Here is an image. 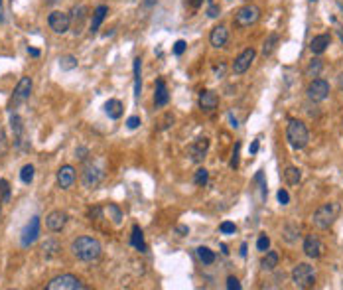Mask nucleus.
Returning <instances> with one entry per match:
<instances>
[{
	"instance_id": "1",
	"label": "nucleus",
	"mask_w": 343,
	"mask_h": 290,
	"mask_svg": "<svg viewBox=\"0 0 343 290\" xmlns=\"http://www.w3.org/2000/svg\"><path fill=\"white\" fill-rule=\"evenodd\" d=\"M71 253H73V257H77L79 261L91 263V261H97V259L103 255V245H101L99 239H95V237L81 235V237L73 239V243H71Z\"/></svg>"
},
{
	"instance_id": "2",
	"label": "nucleus",
	"mask_w": 343,
	"mask_h": 290,
	"mask_svg": "<svg viewBox=\"0 0 343 290\" xmlns=\"http://www.w3.org/2000/svg\"><path fill=\"white\" fill-rule=\"evenodd\" d=\"M286 141H288V145L292 146L294 150L306 148L308 143H310L308 127L302 121H298V119H290L288 121V127H286Z\"/></svg>"
},
{
	"instance_id": "3",
	"label": "nucleus",
	"mask_w": 343,
	"mask_h": 290,
	"mask_svg": "<svg viewBox=\"0 0 343 290\" xmlns=\"http://www.w3.org/2000/svg\"><path fill=\"white\" fill-rule=\"evenodd\" d=\"M340 211H342V205H340L338 201L324 203V205H320V207L314 211L312 223H314L318 229H330V227L336 223V219H338Z\"/></svg>"
},
{
	"instance_id": "4",
	"label": "nucleus",
	"mask_w": 343,
	"mask_h": 290,
	"mask_svg": "<svg viewBox=\"0 0 343 290\" xmlns=\"http://www.w3.org/2000/svg\"><path fill=\"white\" fill-rule=\"evenodd\" d=\"M292 283L296 289H312L316 285V271L308 263H298L292 271Z\"/></svg>"
},
{
	"instance_id": "5",
	"label": "nucleus",
	"mask_w": 343,
	"mask_h": 290,
	"mask_svg": "<svg viewBox=\"0 0 343 290\" xmlns=\"http://www.w3.org/2000/svg\"><path fill=\"white\" fill-rule=\"evenodd\" d=\"M258 18H260V8L255 4H245L235 12L233 22L237 28H249V26H255Z\"/></svg>"
},
{
	"instance_id": "6",
	"label": "nucleus",
	"mask_w": 343,
	"mask_h": 290,
	"mask_svg": "<svg viewBox=\"0 0 343 290\" xmlns=\"http://www.w3.org/2000/svg\"><path fill=\"white\" fill-rule=\"evenodd\" d=\"M306 93H308V99H310V101H314V103H322V101H326V99L330 97V83H328L326 79L316 77V79L310 81Z\"/></svg>"
},
{
	"instance_id": "7",
	"label": "nucleus",
	"mask_w": 343,
	"mask_h": 290,
	"mask_svg": "<svg viewBox=\"0 0 343 290\" xmlns=\"http://www.w3.org/2000/svg\"><path fill=\"white\" fill-rule=\"evenodd\" d=\"M45 289L47 290H81V289H85V287H83V283H81L77 277H73V275H59V277L51 279V281L45 285Z\"/></svg>"
},
{
	"instance_id": "8",
	"label": "nucleus",
	"mask_w": 343,
	"mask_h": 290,
	"mask_svg": "<svg viewBox=\"0 0 343 290\" xmlns=\"http://www.w3.org/2000/svg\"><path fill=\"white\" fill-rule=\"evenodd\" d=\"M255 57H257L255 48H247V49H243V51L233 59V63H231V71H233L235 75H243V73L253 65Z\"/></svg>"
},
{
	"instance_id": "9",
	"label": "nucleus",
	"mask_w": 343,
	"mask_h": 290,
	"mask_svg": "<svg viewBox=\"0 0 343 290\" xmlns=\"http://www.w3.org/2000/svg\"><path fill=\"white\" fill-rule=\"evenodd\" d=\"M32 87H34L32 77H22V79L18 81L16 89H14L12 99H10V109H16V107L22 105L26 99H30V95H32Z\"/></svg>"
},
{
	"instance_id": "10",
	"label": "nucleus",
	"mask_w": 343,
	"mask_h": 290,
	"mask_svg": "<svg viewBox=\"0 0 343 290\" xmlns=\"http://www.w3.org/2000/svg\"><path fill=\"white\" fill-rule=\"evenodd\" d=\"M47 24L55 34H65L71 28V16L61 12V10H53L47 16Z\"/></svg>"
},
{
	"instance_id": "11",
	"label": "nucleus",
	"mask_w": 343,
	"mask_h": 290,
	"mask_svg": "<svg viewBox=\"0 0 343 290\" xmlns=\"http://www.w3.org/2000/svg\"><path fill=\"white\" fill-rule=\"evenodd\" d=\"M103 182V172L93 164V162H87L83 172H81V184L89 190H95L99 184Z\"/></svg>"
},
{
	"instance_id": "12",
	"label": "nucleus",
	"mask_w": 343,
	"mask_h": 290,
	"mask_svg": "<svg viewBox=\"0 0 343 290\" xmlns=\"http://www.w3.org/2000/svg\"><path fill=\"white\" fill-rule=\"evenodd\" d=\"M38 237H40V217L34 215V217L26 223V227H24V231H22L20 245H22V247H30L32 243L38 241Z\"/></svg>"
},
{
	"instance_id": "13",
	"label": "nucleus",
	"mask_w": 343,
	"mask_h": 290,
	"mask_svg": "<svg viewBox=\"0 0 343 290\" xmlns=\"http://www.w3.org/2000/svg\"><path fill=\"white\" fill-rule=\"evenodd\" d=\"M304 253L310 257V259H320L322 255H324V251H326V245L322 243V239L318 237V235H308L306 239H304Z\"/></svg>"
},
{
	"instance_id": "14",
	"label": "nucleus",
	"mask_w": 343,
	"mask_h": 290,
	"mask_svg": "<svg viewBox=\"0 0 343 290\" xmlns=\"http://www.w3.org/2000/svg\"><path fill=\"white\" fill-rule=\"evenodd\" d=\"M67 221H69V215H67L63 209H55V211L47 213V217H45V227H47L49 231L57 233V231H61V229L67 225Z\"/></svg>"
},
{
	"instance_id": "15",
	"label": "nucleus",
	"mask_w": 343,
	"mask_h": 290,
	"mask_svg": "<svg viewBox=\"0 0 343 290\" xmlns=\"http://www.w3.org/2000/svg\"><path fill=\"white\" fill-rule=\"evenodd\" d=\"M207 150H209V141L205 137L195 139L191 145L187 146V156L191 158V162H203V158L207 156Z\"/></svg>"
},
{
	"instance_id": "16",
	"label": "nucleus",
	"mask_w": 343,
	"mask_h": 290,
	"mask_svg": "<svg viewBox=\"0 0 343 290\" xmlns=\"http://www.w3.org/2000/svg\"><path fill=\"white\" fill-rule=\"evenodd\" d=\"M75 180H77V174H75V168H73L71 164H65V166H61V168L57 170V186H59L61 190L73 188Z\"/></svg>"
},
{
	"instance_id": "17",
	"label": "nucleus",
	"mask_w": 343,
	"mask_h": 290,
	"mask_svg": "<svg viewBox=\"0 0 343 290\" xmlns=\"http://www.w3.org/2000/svg\"><path fill=\"white\" fill-rule=\"evenodd\" d=\"M199 109L203 111V113H213L215 109H217V105H219V97H217V93L215 91H209V89H205V91H201L199 93Z\"/></svg>"
},
{
	"instance_id": "18",
	"label": "nucleus",
	"mask_w": 343,
	"mask_h": 290,
	"mask_svg": "<svg viewBox=\"0 0 343 290\" xmlns=\"http://www.w3.org/2000/svg\"><path fill=\"white\" fill-rule=\"evenodd\" d=\"M229 42V30H227V26H215L213 30H211V34H209V44L213 46V48H225V44Z\"/></svg>"
},
{
	"instance_id": "19",
	"label": "nucleus",
	"mask_w": 343,
	"mask_h": 290,
	"mask_svg": "<svg viewBox=\"0 0 343 290\" xmlns=\"http://www.w3.org/2000/svg\"><path fill=\"white\" fill-rule=\"evenodd\" d=\"M107 14H109V6H107V4H99V6L95 8L93 18H91V24H89V32H91V34H95V32L101 28V24L105 22Z\"/></svg>"
},
{
	"instance_id": "20",
	"label": "nucleus",
	"mask_w": 343,
	"mask_h": 290,
	"mask_svg": "<svg viewBox=\"0 0 343 290\" xmlns=\"http://www.w3.org/2000/svg\"><path fill=\"white\" fill-rule=\"evenodd\" d=\"M330 44H332V36H330V34H320V36H314V38H312L310 49H312V53L322 55V53L328 49Z\"/></svg>"
},
{
	"instance_id": "21",
	"label": "nucleus",
	"mask_w": 343,
	"mask_h": 290,
	"mask_svg": "<svg viewBox=\"0 0 343 290\" xmlns=\"http://www.w3.org/2000/svg\"><path fill=\"white\" fill-rule=\"evenodd\" d=\"M168 103H170V91L166 87V81L158 79L156 81V93H154V105L156 107H166Z\"/></svg>"
},
{
	"instance_id": "22",
	"label": "nucleus",
	"mask_w": 343,
	"mask_h": 290,
	"mask_svg": "<svg viewBox=\"0 0 343 290\" xmlns=\"http://www.w3.org/2000/svg\"><path fill=\"white\" fill-rule=\"evenodd\" d=\"M87 8L85 6H75L73 10H71V26H73V32L75 34H81V30H83V22H85V18H87Z\"/></svg>"
},
{
	"instance_id": "23",
	"label": "nucleus",
	"mask_w": 343,
	"mask_h": 290,
	"mask_svg": "<svg viewBox=\"0 0 343 290\" xmlns=\"http://www.w3.org/2000/svg\"><path fill=\"white\" fill-rule=\"evenodd\" d=\"M132 73H134V99L138 101L142 95V59L136 57L132 63Z\"/></svg>"
},
{
	"instance_id": "24",
	"label": "nucleus",
	"mask_w": 343,
	"mask_h": 290,
	"mask_svg": "<svg viewBox=\"0 0 343 290\" xmlns=\"http://www.w3.org/2000/svg\"><path fill=\"white\" fill-rule=\"evenodd\" d=\"M103 109H105L107 117L113 119V121H119V119L123 117V113H125V107H123V103H121L119 99H109V101L105 103Z\"/></svg>"
},
{
	"instance_id": "25",
	"label": "nucleus",
	"mask_w": 343,
	"mask_h": 290,
	"mask_svg": "<svg viewBox=\"0 0 343 290\" xmlns=\"http://www.w3.org/2000/svg\"><path fill=\"white\" fill-rule=\"evenodd\" d=\"M59 253H61V245H59L55 239H45V241L42 243V255H43L45 261L55 259Z\"/></svg>"
},
{
	"instance_id": "26",
	"label": "nucleus",
	"mask_w": 343,
	"mask_h": 290,
	"mask_svg": "<svg viewBox=\"0 0 343 290\" xmlns=\"http://www.w3.org/2000/svg\"><path fill=\"white\" fill-rule=\"evenodd\" d=\"M130 245H132L136 251H140V253H146V251H148V247H146V243H144V233H142L140 225H132Z\"/></svg>"
},
{
	"instance_id": "27",
	"label": "nucleus",
	"mask_w": 343,
	"mask_h": 290,
	"mask_svg": "<svg viewBox=\"0 0 343 290\" xmlns=\"http://www.w3.org/2000/svg\"><path fill=\"white\" fill-rule=\"evenodd\" d=\"M278 261H280V255L276 251H266L262 261H260V269L262 271H274L278 267Z\"/></svg>"
},
{
	"instance_id": "28",
	"label": "nucleus",
	"mask_w": 343,
	"mask_h": 290,
	"mask_svg": "<svg viewBox=\"0 0 343 290\" xmlns=\"http://www.w3.org/2000/svg\"><path fill=\"white\" fill-rule=\"evenodd\" d=\"M10 129H12V133H14L16 145H20V143H22V133H24V123H22L20 115H16V113L10 115Z\"/></svg>"
},
{
	"instance_id": "29",
	"label": "nucleus",
	"mask_w": 343,
	"mask_h": 290,
	"mask_svg": "<svg viewBox=\"0 0 343 290\" xmlns=\"http://www.w3.org/2000/svg\"><path fill=\"white\" fill-rule=\"evenodd\" d=\"M282 176H284V182H286L288 186H298L300 180H302V170L296 168V166H288V168L284 170Z\"/></svg>"
},
{
	"instance_id": "30",
	"label": "nucleus",
	"mask_w": 343,
	"mask_h": 290,
	"mask_svg": "<svg viewBox=\"0 0 343 290\" xmlns=\"http://www.w3.org/2000/svg\"><path fill=\"white\" fill-rule=\"evenodd\" d=\"M105 213H107V217L113 221V225H121V223H123V211H121V207H119L117 203H109V205L105 207Z\"/></svg>"
},
{
	"instance_id": "31",
	"label": "nucleus",
	"mask_w": 343,
	"mask_h": 290,
	"mask_svg": "<svg viewBox=\"0 0 343 290\" xmlns=\"http://www.w3.org/2000/svg\"><path fill=\"white\" fill-rule=\"evenodd\" d=\"M77 65H79V61H77L75 55H63V57H59L61 71H73V69H77Z\"/></svg>"
},
{
	"instance_id": "32",
	"label": "nucleus",
	"mask_w": 343,
	"mask_h": 290,
	"mask_svg": "<svg viewBox=\"0 0 343 290\" xmlns=\"http://www.w3.org/2000/svg\"><path fill=\"white\" fill-rule=\"evenodd\" d=\"M322 69H324V63H322V59H312V61H310V65L306 67V77H312V79H316V77H320Z\"/></svg>"
},
{
	"instance_id": "33",
	"label": "nucleus",
	"mask_w": 343,
	"mask_h": 290,
	"mask_svg": "<svg viewBox=\"0 0 343 290\" xmlns=\"http://www.w3.org/2000/svg\"><path fill=\"white\" fill-rule=\"evenodd\" d=\"M34 174H36V168H34L32 164H24L22 170H20V180H22V184L30 186V184L34 182Z\"/></svg>"
},
{
	"instance_id": "34",
	"label": "nucleus",
	"mask_w": 343,
	"mask_h": 290,
	"mask_svg": "<svg viewBox=\"0 0 343 290\" xmlns=\"http://www.w3.org/2000/svg\"><path fill=\"white\" fill-rule=\"evenodd\" d=\"M197 257L203 265H213L215 263V253L209 247H197Z\"/></svg>"
},
{
	"instance_id": "35",
	"label": "nucleus",
	"mask_w": 343,
	"mask_h": 290,
	"mask_svg": "<svg viewBox=\"0 0 343 290\" xmlns=\"http://www.w3.org/2000/svg\"><path fill=\"white\" fill-rule=\"evenodd\" d=\"M276 44H278V34H270L262 44V55H270L274 51Z\"/></svg>"
},
{
	"instance_id": "36",
	"label": "nucleus",
	"mask_w": 343,
	"mask_h": 290,
	"mask_svg": "<svg viewBox=\"0 0 343 290\" xmlns=\"http://www.w3.org/2000/svg\"><path fill=\"white\" fill-rule=\"evenodd\" d=\"M207 182H209V172L205 168H197L195 174H193V184L203 188V186H207Z\"/></svg>"
},
{
	"instance_id": "37",
	"label": "nucleus",
	"mask_w": 343,
	"mask_h": 290,
	"mask_svg": "<svg viewBox=\"0 0 343 290\" xmlns=\"http://www.w3.org/2000/svg\"><path fill=\"white\" fill-rule=\"evenodd\" d=\"M298 237H300V227H298V225H288V227L284 229V239H286L288 243H294Z\"/></svg>"
},
{
	"instance_id": "38",
	"label": "nucleus",
	"mask_w": 343,
	"mask_h": 290,
	"mask_svg": "<svg viewBox=\"0 0 343 290\" xmlns=\"http://www.w3.org/2000/svg\"><path fill=\"white\" fill-rule=\"evenodd\" d=\"M257 249H258L260 253H266V251L270 249V239H268V235H266V233L258 235V241H257Z\"/></svg>"
},
{
	"instance_id": "39",
	"label": "nucleus",
	"mask_w": 343,
	"mask_h": 290,
	"mask_svg": "<svg viewBox=\"0 0 343 290\" xmlns=\"http://www.w3.org/2000/svg\"><path fill=\"white\" fill-rule=\"evenodd\" d=\"M0 197H2L4 203L10 201V184L4 178H0Z\"/></svg>"
},
{
	"instance_id": "40",
	"label": "nucleus",
	"mask_w": 343,
	"mask_h": 290,
	"mask_svg": "<svg viewBox=\"0 0 343 290\" xmlns=\"http://www.w3.org/2000/svg\"><path fill=\"white\" fill-rule=\"evenodd\" d=\"M6 152H8V137H6L4 127L0 125V158H2Z\"/></svg>"
},
{
	"instance_id": "41",
	"label": "nucleus",
	"mask_w": 343,
	"mask_h": 290,
	"mask_svg": "<svg viewBox=\"0 0 343 290\" xmlns=\"http://www.w3.org/2000/svg\"><path fill=\"white\" fill-rule=\"evenodd\" d=\"M205 2H207V16H209V18H217V16L221 14V8H219L213 0H205Z\"/></svg>"
},
{
	"instance_id": "42",
	"label": "nucleus",
	"mask_w": 343,
	"mask_h": 290,
	"mask_svg": "<svg viewBox=\"0 0 343 290\" xmlns=\"http://www.w3.org/2000/svg\"><path fill=\"white\" fill-rule=\"evenodd\" d=\"M172 125H173V115H172V113H166V115L160 119V127H158V129H160V131H168Z\"/></svg>"
},
{
	"instance_id": "43",
	"label": "nucleus",
	"mask_w": 343,
	"mask_h": 290,
	"mask_svg": "<svg viewBox=\"0 0 343 290\" xmlns=\"http://www.w3.org/2000/svg\"><path fill=\"white\" fill-rule=\"evenodd\" d=\"M219 231H221L223 235H231V233L237 231V227H235V223H231V221H223V223L219 225Z\"/></svg>"
},
{
	"instance_id": "44",
	"label": "nucleus",
	"mask_w": 343,
	"mask_h": 290,
	"mask_svg": "<svg viewBox=\"0 0 343 290\" xmlns=\"http://www.w3.org/2000/svg\"><path fill=\"white\" fill-rule=\"evenodd\" d=\"M138 127H140V117H138V115H132V117L127 119V129H129V131H134V129H138Z\"/></svg>"
},
{
	"instance_id": "45",
	"label": "nucleus",
	"mask_w": 343,
	"mask_h": 290,
	"mask_svg": "<svg viewBox=\"0 0 343 290\" xmlns=\"http://www.w3.org/2000/svg\"><path fill=\"white\" fill-rule=\"evenodd\" d=\"M239 152H241V143L235 145V150H233V158H231V168L237 170L239 168Z\"/></svg>"
},
{
	"instance_id": "46",
	"label": "nucleus",
	"mask_w": 343,
	"mask_h": 290,
	"mask_svg": "<svg viewBox=\"0 0 343 290\" xmlns=\"http://www.w3.org/2000/svg\"><path fill=\"white\" fill-rule=\"evenodd\" d=\"M185 48H187V44H185L183 40H177V42L173 44V48H172V51H173V55H181V53L185 51Z\"/></svg>"
},
{
	"instance_id": "47",
	"label": "nucleus",
	"mask_w": 343,
	"mask_h": 290,
	"mask_svg": "<svg viewBox=\"0 0 343 290\" xmlns=\"http://www.w3.org/2000/svg\"><path fill=\"white\" fill-rule=\"evenodd\" d=\"M227 289L229 290H241V283L237 277H229L227 279Z\"/></svg>"
},
{
	"instance_id": "48",
	"label": "nucleus",
	"mask_w": 343,
	"mask_h": 290,
	"mask_svg": "<svg viewBox=\"0 0 343 290\" xmlns=\"http://www.w3.org/2000/svg\"><path fill=\"white\" fill-rule=\"evenodd\" d=\"M276 197H278V201L282 203V205H286L288 201H290V195H288V192L282 188V190H278V193H276Z\"/></svg>"
},
{
	"instance_id": "49",
	"label": "nucleus",
	"mask_w": 343,
	"mask_h": 290,
	"mask_svg": "<svg viewBox=\"0 0 343 290\" xmlns=\"http://www.w3.org/2000/svg\"><path fill=\"white\" fill-rule=\"evenodd\" d=\"M203 2H205V0H185V4H187L191 10H199V8L203 6Z\"/></svg>"
},
{
	"instance_id": "50",
	"label": "nucleus",
	"mask_w": 343,
	"mask_h": 290,
	"mask_svg": "<svg viewBox=\"0 0 343 290\" xmlns=\"http://www.w3.org/2000/svg\"><path fill=\"white\" fill-rule=\"evenodd\" d=\"M175 233H179V235L183 237V235H187V233H189V229H187L185 225H177V227H175Z\"/></svg>"
},
{
	"instance_id": "51",
	"label": "nucleus",
	"mask_w": 343,
	"mask_h": 290,
	"mask_svg": "<svg viewBox=\"0 0 343 290\" xmlns=\"http://www.w3.org/2000/svg\"><path fill=\"white\" fill-rule=\"evenodd\" d=\"M258 146H260V141H253V145H251V148H249V152H251V154H257V152H258Z\"/></svg>"
},
{
	"instance_id": "52",
	"label": "nucleus",
	"mask_w": 343,
	"mask_h": 290,
	"mask_svg": "<svg viewBox=\"0 0 343 290\" xmlns=\"http://www.w3.org/2000/svg\"><path fill=\"white\" fill-rule=\"evenodd\" d=\"M28 53L32 57H40V49H36V48H28Z\"/></svg>"
},
{
	"instance_id": "53",
	"label": "nucleus",
	"mask_w": 343,
	"mask_h": 290,
	"mask_svg": "<svg viewBox=\"0 0 343 290\" xmlns=\"http://www.w3.org/2000/svg\"><path fill=\"white\" fill-rule=\"evenodd\" d=\"M223 71H225V65H219V67H215V75H217V77H223Z\"/></svg>"
},
{
	"instance_id": "54",
	"label": "nucleus",
	"mask_w": 343,
	"mask_h": 290,
	"mask_svg": "<svg viewBox=\"0 0 343 290\" xmlns=\"http://www.w3.org/2000/svg\"><path fill=\"white\" fill-rule=\"evenodd\" d=\"M241 257H247V243L241 245Z\"/></svg>"
},
{
	"instance_id": "55",
	"label": "nucleus",
	"mask_w": 343,
	"mask_h": 290,
	"mask_svg": "<svg viewBox=\"0 0 343 290\" xmlns=\"http://www.w3.org/2000/svg\"><path fill=\"white\" fill-rule=\"evenodd\" d=\"M4 22V10H2V0H0V24Z\"/></svg>"
},
{
	"instance_id": "56",
	"label": "nucleus",
	"mask_w": 343,
	"mask_h": 290,
	"mask_svg": "<svg viewBox=\"0 0 343 290\" xmlns=\"http://www.w3.org/2000/svg\"><path fill=\"white\" fill-rule=\"evenodd\" d=\"M154 2H156V0H146V2H144V4H146V6H152V4H154Z\"/></svg>"
},
{
	"instance_id": "57",
	"label": "nucleus",
	"mask_w": 343,
	"mask_h": 290,
	"mask_svg": "<svg viewBox=\"0 0 343 290\" xmlns=\"http://www.w3.org/2000/svg\"><path fill=\"white\" fill-rule=\"evenodd\" d=\"M57 0H45V4H55Z\"/></svg>"
},
{
	"instance_id": "58",
	"label": "nucleus",
	"mask_w": 343,
	"mask_h": 290,
	"mask_svg": "<svg viewBox=\"0 0 343 290\" xmlns=\"http://www.w3.org/2000/svg\"><path fill=\"white\" fill-rule=\"evenodd\" d=\"M0 207H2V197H0Z\"/></svg>"
},
{
	"instance_id": "59",
	"label": "nucleus",
	"mask_w": 343,
	"mask_h": 290,
	"mask_svg": "<svg viewBox=\"0 0 343 290\" xmlns=\"http://www.w3.org/2000/svg\"><path fill=\"white\" fill-rule=\"evenodd\" d=\"M310 2H316V0H310Z\"/></svg>"
}]
</instances>
